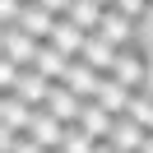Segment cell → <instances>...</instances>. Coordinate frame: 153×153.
Wrapping results in <instances>:
<instances>
[{"label":"cell","mask_w":153,"mask_h":153,"mask_svg":"<svg viewBox=\"0 0 153 153\" xmlns=\"http://www.w3.org/2000/svg\"><path fill=\"white\" fill-rule=\"evenodd\" d=\"M33 70H42V74L51 79V84H60V79H65V70H70V56L42 42V56H37V65H33Z\"/></svg>","instance_id":"cell-16"},{"label":"cell","mask_w":153,"mask_h":153,"mask_svg":"<svg viewBox=\"0 0 153 153\" xmlns=\"http://www.w3.org/2000/svg\"><path fill=\"white\" fill-rule=\"evenodd\" d=\"M65 130H70L65 121H56L47 107H37V111H33V125H28V139H33V144H42L47 153H60V144H65Z\"/></svg>","instance_id":"cell-3"},{"label":"cell","mask_w":153,"mask_h":153,"mask_svg":"<svg viewBox=\"0 0 153 153\" xmlns=\"http://www.w3.org/2000/svg\"><path fill=\"white\" fill-rule=\"evenodd\" d=\"M79 107H84V97H79L70 84H51V93H47V111L56 116V121L74 125V121H79Z\"/></svg>","instance_id":"cell-7"},{"label":"cell","mask_w":153,"mask_h":153,"mask_svg":"<svg viewBox=\"0 0 153 153\" xmlns=\"http://www.w3.org/2000/svg\"><path fill=\"white\" fill-rule=\"evenodd\" d=\"M116 56H121V47H111L102 33H88V42H84V56H79V60H84V65H93L97 74H111Z\"/></svg>","instance_id":"cell-8"},{"label":"cell","mask_w":153,"mask_h":153,"mask_svg":"<svg viewBox=\"0 0 153 153\" xmlns=\"http://www.w3.org/2000/svg\"><path fill=\"white\" fill-rule=\"evenodd\" d=\"M60 84H70L84 102H97V93H102V84H107V74H97L93 65H84V60H70V70H65V79Z\"/></svg>","instance_id":"cell-4"},{"label":"cell","mask_w":153,"mask_h":153,"mask_svg":"<svg viewBox=\"0 0 153 153\" xmlns=\"http://www.w3.org/2000/svg\"><path fill=\"white\" fill-rule=\"evenodd\" d=\"M139 153H153V134H149V139H144V149H139Z\"/></svg>","instance_id":"cell-23"},{"label":"cell","mask_w":153,"mask_h":153,"mask_svg":"<svg viewBox=\"0 0 153 153\" xmlns=\"http://www.w3.org/2000/svg\"><path fill=\"white\" fill-rule=\"evenodd\" d=\"M19 28H23V33H33L37 42H47V37H51V28H56V14H47L37 0H28V5H23V14H19Z\"/></svg>","instance_id":"cell-12"},{"label":"cell","mask_w":153,"mask_h":153,"mask_svg":"<svg viewBox=\"0 0 153 153\" xmlns=\"http://www.w3.org/2000/svg\"><path fill=\"white\" fill-rule=\"evenodd\" d=\"M93 149H97V139H93V134H84L79 125H70V130H65V144H60V153H93Z\"/></svg>","instance_id":"cell-17"},{"label":"cell","mask_w":153,"mask_h":153,"mask_svg":"<svg viewBox=\"0 0 153 153\" xmlns=\"http://www.w3.org/2000/svg\"><path fill=\"white\" fill-rule=\"evenodd\" d=\"M111 10H116V14H125V19H134V23H139L144 14H149V0H116Z\"/></svg>","instance_id":"cell-20"},{"label":"cell","mask_w":153,"mask_h":153,"mask_svg":"<svg viewBox=\"0 0 153 153\" xmlns=\"http://www.w3.org/2000/svg\"><path fill=\"white\" fill-rule=\"evenodd\" d=\"M125 116H134V121H139L144 130L153 134V97H149V93H134V97H130V111H125Z\"/></svg>","instance_id":"cell-18"},{"label":"cell","mask_w":153,"mask_h":153,"mask_svg":"<svg viewBox=\"0 0 153 153\" xmlns=\"http://www.w3.org/2000/svg\"><path fill=\"white\" fill-rule=\"evenodd\" d=\"M0 56H5V60H14L19 70H33V65H37V56H42V42L14 23V28H5V33H0Z\"/></svg>","instance_id":"cell-1"},{"label":"cell","mask_w":153,"mask_h":153,"mask_svg":"<svg viewBox=\"0 0 153 153\" xmlns=\"http://www.w3.org/2000/svg\"><path fill=\"white\" fill-rule=\"evenodd\" d=\"M19 74H23V70L14 65V60L0 56V93H14V88H19Z\"/></svg>","instance_id":"cell-19"},{"label":"cell","mask_w":153,"mask_h":153,"mask_svg":"<svg viewBox=\"0 0 153 153\" xmlns=\"http://www.w3.org/2000/svg\"><path fill=\"white\" fill-rule=\"evenodd\" d=\"M144 139H149V130H144L134 116H116V130H111V144L121 153H139L144 149Z\"/></svg>","instance_id":"cell-10"},{"label":"cell","mask_w":153,"mask_h":153,"mask_svg":"<svg viewBox=\"0 0 153 153\" xmlns=\"http://www.w3.org/2000/svg\"><path fill=\"white\" fill-rule=\"evenodd\" d=\"M130 97H134V88L116 84V79L107 74V84H102V93H97V102H102V107H107L111 116H125V111H130Z\"/></svg>","instance_id":"cell-15"},{"label":"cell","mask_w":153,"mask_h":153,"mask_svg":"<svg viewBox=\"0 0 153 153\" xmlns=\"http://www.w3.org/2000/svg\"><path fill=\"white\" fill-rule=\"evenodd\" d=\"M84 42H88V33H84V28H74L70 19H56V28H51L47 47H56V51H65L70 60H79V56H84Z\"/></svg>","instance_id":"cell-9"},{"label":"cell","mask_w":153,"mask_h":153,"mask_svg":"<svg viewBox=\"0 0 153 153\" xmlns=\"http://www.w3.org/2000/svg\"><path fill=\"white\" fill-rule=\"evenodd\" d=\"M74 125H79L84 134H93L97 144H102V139H111V130H116V116L107 111L102 102H84V107H79V121H74Z\"/></svg>","instance_id":"cell-5"},{"label":"cell","mask_w":153,"mask_h":153,"mask_svg":"<svg viewBox=\"0 0 153 153\" xmlns=\"http://www.w3.org/2000/svg\"><path fill=\"white\" fill-rule=\"evenodd\" d=\"M37 5H42V10H47V14H56V19H65V14H70V5H74V0H37Z\"/></svg>","instance_id":"cell-21"},{"label":"cell","mask_w":153,"mask_h":153,"mask_svg":"<svg viewBox=\"0 0 153 153\" xmlns=\"http://www.w3.org/2000/svg\"><path fill=\"white\" fill-rule=\"evenodd\" d=\"M65 19L74 23V28H84V33H97V28H102V19H107V5H97V0H74Z\"/></svg>","instance_id":"cell-14"},{"label":"cell","mask_w":153,"mask_h":153,"mask_svg":"<svg viewBox=\"0 0 153 153\" xmlns=\"http://www.w3.org/2000/svg\"><path fill=\"white\" fill-rule=\"evenodd\" d=\"M134 28H139L134 19H125V14L107 10V19H102V28H97V33H102L111 47H121V51H125V47H134Z\"/></svg>","instance_id":"cell-11"},{"label":"cell","mask_w":153,"mask_h":153,"mask_svg":"<svg viewBox=\"0 0 153 153\" xmlns=\"http://www.w3.org/2000/svg\"><path fill=\"white\" fill-rule=\"evenodd\" d=\"M14 93H19V97H23L28 107H47V93H51V79L42 74V70H23V74H19V88H14Z\"/></svg>","instance_id":"cell-13"},{"label":"cell","mask_w":153,"mask_h":153,"mask_svg":"<svg viewBox=\"0 0 153 153\" xmlns=\"http://www.w3.org/2000/svg\"><path fill=\"white\" fill-rule=\"evenodd\" d=\"M144 93H149V97H153V74H149V84H144Z\"/></svg>","instance_id":"cell-24"},{"label":"cell","mask_w":153,"mask_h":153,"mask_svg":"<svg viewBox=\"0 0 153 153\" xmlns=\"http://www.w3.org/2000/svg\"><path fill=\"white\" fill-rule=\"evenodd\" d=\"M149 60H144V51L139 47H125L121 56H116V65H111V79L116 84H125V88H134V93H144V84H149Z\"/></svg>","instance_id":"cell-2"},{"label":"cell","mask_w":153,"mask_h":153,"mask_svg":"<svg viewBox=\"0 0 153 153\" xmlns=\"http://www.w3.org/2000/svg\"><path fill=\"white\" fill-rule=\"evenodd\" d=\"M33 111H37V107H28L19 93H5V97H0V130L28 134V125H33Z\"/></svg>","instance_id":"cell-6"},{"label":"cell","mask_w":153,"mask_h":153,"mask_svg":"<svg viewBox=\"0 0 153 153\" xmlns=\"http://www.w3.org/2000/svg\"><path fill=\"white\" fill-rule=\"evenodd\" d=\"M97 5H107V10H111V5H116V0H97Z\"/></svg>","instance_id":"cell-25"},{"label":"cell","mask_w":153,"mask_h":153,"mask_svg":"<svg viewBox=\"0 0 153 153\" xmlns=\"http://www.w3.org/2000/svg\"><path fill=\"white\" fill-rule=\"evenodd\" d=\"M93 153H121V149H116V144H111V139H102V144H97V149H93Z\"/></svg>","instance_id":"cell-22"}]
</instances>
